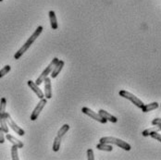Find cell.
<instances>
[{
	"label": "cell",
	"instance_id": "8",
	"mask_svg": "<svg viewBox=\"0 0 161 160\" xmlns=\"http://www.w3.org/2000/svg\"><path fill=\"white\" fill-rule=\"evenodd\" d=\"M64 61L63 60H59L58 59V61L57 62V64L55 65V67L53 68V69H52V71H51V78H53V79H55V78H57L58 77V75L60 73V71L62 70V69H63V67H64Z\"/></svg>",
	"mask_w": 161,
	"mask_h": 160
},
{
	"label": "cell",
	"instance_id": "2",
	"mask_svg": "<svg viewBox=\"0 0 161 160\" xmlns=\"http://www.w3.org/2000/svg\"><path fill=\"white\" fill-rule=\"evenodd\" d=\"M100 143H105V144H115L119 147H120L121 149H124L125 151H130L131 149L130 145L127 142L115 138L112 136H107V137H102L99 141Z\"/></svg>",
	"mask_w": 161,
	"mask_h": 160
},
{
	"label": "cell",
	"instance_id": "13",
	"mask_svg": "<svg viewBox=\"0 0 161 160\" xmlns=\"http://www.w3.org/2000/svg\"><path fill=\"white\" fill-rule=\"evenodd\" d=\"M49 20H50V24H51V28L53 30H57L58 25V20H57V17H56V13L53 10H50L48 13Z\"/></svg>",
	"mask_w": 161,
	"mask_h": 160
},
{
	"label": "cell",
	"instance_id": "15",
	"mask_svg": "<svg viewBox=\"0 0 161 160\" xmlns=\"http://www.w3.org/2000/svg\"><path fill=\"white\" fill-rule=\"evenodd\" d=\"M97 148L101 151H106V152H112V145L109 144H105V143H99L97 145Z\"/></svg>",
	"mask_w": 161,
	"mask_h": 160
},
{
	"label": "cell",
	"instance_id": "18",
	"mask_svg": "<svg viewBox=\"0 0 161 160\" xmlns=\"http://www.w3.org/2000/svg\"><path fill=\"white\" fill-rule=\"evenodd\" d=\"M69 124H64L61 128L59 129V130L58 131V136L62 138L65 134L69 131Z\"/></svg>",
	"mask_w": 161,
	"mask_h": 160
},
{
	"label": "cell",
	"instance_id": "24",
	"mask_svg": "<svg viewBox=\"0 0 161 160\" xmlns=\"http://www.w3.org/2000/svg\"><path fill=\"white\" fill-rule=\"evenodd\" d=\"M87 157L88 160H94L95 159V156H94V151L92 149H88L87 150Z\"/></svg>",
	"mask_w": 161,
	"mask_h": 160
},
{
	"label": "cell",
	"instance_id": "4",
	"mask_svg": "<svg viewBox=\"0 0 161 160\" xmlns=\"http://www.w3.org/2000/svg\"><path fill=\"white\" fill-rule=\"evenodd\" d=\"M58 61V58H54L53 59H52V61H51V63L47 66V68L41 73V75L38 77V79L36 80V81H34L37 85H41V83L42 82H44V80L45 79L47 78V77H48V75L51 73V71H52V69H53V68L55 67V65L57 64V62Z\"/></svg>",
	"mask_w": 161,
	"mask_h": 160
},
{
	"label": "cell",
	"instance_id": "10",
	"mask_svg": "<svg viewBox=\"0 0 161 160\" xmlns=\"http://www.w3.org/2000/svg\"><path fill=\"white\" fill-rule=\"evenodd\" d=\"M44 82H45V93H44L45 97L47 99H51L52 98V88H51V80H50V78L47 77L44 80Z\"/></svg>",
	"mask_w": 161,
	"mask_h": 160
},
{
	"label": "cell",
	"instance_id": "19",
	"mask_svg": "<svg viewBox=\"0 0 161 160\" xmlns=\"http://www.w3.org/2000/svg\"><path fill=\"white\" fill-rule=\"evenodd\" d=\"M6 107H7V100L5 97H2L0 100V116L5 115L6 113Z\"/></svg>",
	"mask_w": 161,
	"mask_h": 160
},
{
	"label": "cell",
	"instance_id": "16",
	"mask_svg": "<svg viewBox=\"0 0 161 160\" xmlns=\"http://www.w3.org/2000/svg\"><path fill=\"white\" fill-rule=\"evenodd\" d=\"M0 127L2 128L5 133H8V123H7L5 115L0 116Z\"/></svg>",
	"mask_w": 161,
	"mask_h": 160
},
{
	"label": "cell",
	"instance_id": "25",
	"mask_svg": "<svg viewBox=\"0 0 161 160\" xmlns=\"http://www.w3.org/2000/svg\"><path fill=\"white\" fill-rule=\"evenodd\" d=\"M152 125H154V126H161L160 118H157V119H153V120H152Z\"/></svg>",
	"mask_w": 161,
	"mask_h": 160
},
{
	"label": "cell",
	"instance_id": "26",
	"mask_svg": "<svg viewBox=\"0 0 161 160\" xmlns=\"http://www.w3.org/2000/svg\"><path fill=\"white\" fill-rule=\"evenodd\" d=\"M4 130L0 127V144H4L5 143V135H4Z\"/></svg>",
	"mask_w": 161,
	"mask_h": 160
},
{
	"label": "cell",
	"instance_id": "21",
	"mask_svg": "<svg viewBox=\"0 0 161 160\" xmlns=\"http://www.w3.org/2000/svg\"><path fill=\"white\" fill-rule=\"evenodd\" d=\"M10 69H11V67L9 65H6L3 69H0V79L3 78L5 75H7L10 71Z\"/></svg>",
	"mask_w": 161,
	"mask_h": 160
},
{
	"label": "cell",
	"instance_id": "6",
	"mask_svg": "<svg viewBox=\"0 0 161 160\" xmlns=\"http://www.w3.org/2000/svg\"><path fill=\"white\" fill-rule=\"evenodd\" d=\"M47 103V99H44V98L40 99V102L37 104V106H36L35 108L33 109V111L32 112V115H31V117H30V119H31L32 121H35V120L37 119V118L39 117L40 113L42 112V110H43L44 108L46 107Z\"/></svg>",
	"mask_w": 161,
	"mask_h": 160
},
{
	"label": "cell",
	"instance_id": "27",
	"mask_svg": "<svg viewBox=\"0 0 161 160\" xmlns=\"http://www.w3.org/2000/svg\"><path fill=\"white\" fill-rule=\"evenodd\" d=\"M2 1H3V0H0V2H2Z\"/></svg>",
	"mask_w": 161,
	"mask_h": 160
},
{
	"label": "cell",
	"instance_id": "23",
	"mask_svg": "<svg viewBox=\"0 0 161 160\" xmlns=\"http://www.w3.org/2000/svg\"><path fill=\"white\" fill-rule=\"evenodd\" d=\"M149 136H151L152 138L158 140V142H161V136L160 134L158 133V131H156V130H153L149 133Z\"/></svg>",
	"mask_w": 161,
	"mask_h": 160
},
{
	"label": "cell",
	"instance_id": "7",
	"mask_svg": "<svg viewBox=\"0 0 161 160\" xmlns=\"http://www.w3.org/2000/svg\"><path fill=\"white\" fill-rule=\"evenodd\" d=\"M81 112L83 113V114H85V115H87V116H89L90 118H92L93 119H95V120H97L98 122H100V123H102V124H105V123H107V119H103L98 113L95 112V111H93L92 109H90L89 108H86V107H84V108H81Z\"/></svg>",
	"mask_w": 161,
	"mask_h": 160
},
{
	"label": "cell",
	"instance_id": "20",
	"mask_svg": "<svg viewBox=\"0 0 161 160\" xmlns=\"http://www.w3.org/2000/svg\"><path fill=\"white\" fill-rule=\"evenodd\" d=\"M18 146L12 144V147H11V157L13 160H19V154H18Z\"/></svg>",
	"mask_w": 161,
	"mask_h": 160
},
{
	"label": "cell",
	"instance_id": "22",
	"mask_svg": "<svg viewBox=\"0 0 161 160\" xmlns=\"http://www.w3.org/2000/svg\"><path fill=\"white\" fill-rule=\"evenodd\" d=\"M153 130L159 131V130H160V126H157V127H155V128L146 129V130H145L142 132V135L145 136V137H147V136H149V133H150L151 131H153Z\"/></svg>",
	"mask_w": 161,
	"mask_h": 160
},
{
	"label": "cell",
	"instance_id": "17",
	"mask_svg": "<svg viewBox=\"0 0 161 160\" xmlns=\"http://www.w3.org/2000/svg\"><path fill=\"white\" fill-rule=\"evenodd\" d=\"M61 140L62 138L58 137V135L55 137V140H54V143H53V151L54 152H58L60 148V144H61Z\"/></svg>",
	"mask_w": 161,
	"mask_h": 160
},
{
	"label": "cell",
	"instance_id": "14",
	"mask_svg": "<svg viewBox=\"0 0 161 160\" xmlns=\"http://www.w3.org/2000/svg\"><path fill=\"white\" fill-rule=\"evenodd\" d=\"M6 138L8 139V141H9V142H10L12 144L17 145V146H18V148H22V147L24 146V144H23V143H22L21 141L18 140V139L15 138L14 136H12V135H10V134H8V133H7Z\"/></svg>",
	"mask_w": 161,
	"mask_h": 160
},
{
	"label": "cell",
	"instance_id": "11",
	"mask_svg": "<svg viewBox=\"0 0 161 160\" xmlns=\"http://www.w3.org/2000/svg\"><path fill=\"white\" fill-rule=\"evenodd\" d=\"M98 112H99L98 114H99L103 119H107L108 121H110V122H112V123H116V122H118V119H117L115 116H113L112 114L107 112L106 110H104V109H100Z\"/></svg>",
	"mask_w": 161,
	"mask_h": 160
},
{
	"label": "cell",
	"instance_id": "3",
	"mask_svg": "<svg viewBox=\"0 0 161 160\" xmlns=\"http://www.w3.org/2000/svg\"><path fill=\"white\" fill-rule=\"evenodd\" d=\"M119 95L121 96V97L125 98V99H128V100H130V101L133 105H135L138 108H143V106L145 105V104L143 103V101H142V100H140L138 97H136L134 95L130 94V93L127 92V91H125V90H121V91H119Z\"/></svg>",
	"mask_w": 161,
	"mask_h": 160
},
{
	"label": "cell",
	"instance_id": "5",
	"mask_svg": "<svg viewBox=\"0 0 161 160\" xmlns=\"http://www.w3.org/2000/svg\"><path fill=\"white\" fill-rule=\"evenodd\" d=\"M5 118H6V120H7L8 125L10 128L12 129V130L16 132L17 134H19V136H23V135L25 134L24 130H22L20 127H19V126H18V124H17L16 122L12 119V118L10 117V115H9L8 112L5 113Z\"/></svg>",
	"mask_w": 161,
	"mask_h": 160
},
{
	"label": "cell",
	"instance_id": "9",
	"mask_svg": "<svg viewBox=\"0 0 161 160\" xmlns=\"http://www.w3.org/2000/svg\"><path fill=\"white\" fill-rule=\"evenodd\" d=\"M27 83H28L29 87L32 90V92L37 96V97H38L39 99H42V98L45 97L44 93H43V92L40 90V88H39V85H37L34 81H32V80H28Z\"/></svg>",
	"mask_w": 161,
	"mask_h": 160
},
{
	"label": "cell",
	"instance_id": "12",
	"mask_svg": "<svg viewBox=\"0 0 161 160\" xmlns=\"http://www.w3.org/2000/svg\"><path fill=\"white\" fill-rule=\"evenodd\" d=\"M158 108H159V104L158 102H153V103H150V104H147V105H144L141 109L144 113H146L150 112L152 110H155V109H157Z\"/></svg>",
	"mask_w": 161,
	"mask_h": 160
},
{
	"label": "cell",
	"instance_id": "1",
	"mask_svg": "<svg viewBox=\"0 0 161 160\" xmlns=\"http://www.w3.org/2000/svg\"><path fill=\"white\" fill-rule=\"evenodd\" d=\"M43 30H44L43 26H38V27H37V29H36V30L34 31V32L29 37V39L27 40V42L17 51V53H15V55H14V58H15V59L18 60L19 58H20L22 57V55H23L29 48L31 47V46L34 43V41L40 36V34L42 33Z\"/></svg>",
	"mask_w": 161,
	"mask_h": 160
}]
</instances>
